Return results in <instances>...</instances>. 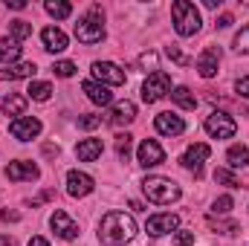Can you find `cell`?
<instances>
[{
	"instance_id": "19",
	"label": "cell",
	"mask_w": 249,
	"mask_h": 246,
	"mask_svg": "<svg viewBox=\"0 0 249 246\" xmlns=\"http://www.w3.org/2000/svg\"><path fill=\"white\" fill-rule=\"evenodd\" d=\"M41 41H44V50L47 53H64L67 50V35H64L58 26H47L44 32H41Z\"/></svg>"
},
{
	"instance_id": "11",
	"label": "cell",
	"mask_w": 249,
	"mask_h": 246,
	"mask_svg": "<svg viewBox=\"0 0 249 246\" xmlns=\"http://www.w3.org/2000/svg\"><path fill=\"white\" fill-rule=\"evenodd\" d=\"M93 78L99 81V84H113V87H119V84H124V70L122 67H116V64L110 61H96L93 64Z\"/></svg>"
},
{
	"instance_id": "6",
	"label": "cell",
	"mask_w": 249,
	"mask_h": 246,
	"mask_svg": "<svg viewBox=\"0 0 249 246\" xmlns=\"http://www.w3.org/2000/svg\"><path fill=\"white\" fill-rule=\"evenodd\" d=\"M75 38H78L81 44H99V41L105 38V23L90 12L87 18H78V23H75Z\"/></svg>"
},
{
	"instance_id": "30",
	"label": "cell",
	"mask_w": 249,
	"mask_h": 246,
	"mask_svg": "<svg viewBox=\"0 0 249 246\" xmlns=\"http://www.w3.org/2000/svg\"><path fill=\"white\" fill-rule=\"evenodd\" d=\"M232 206H235V200H232L229 194H223V197H217V200L212 203V214H229Z\"/></svg>"
},
{
	"instance_id": "24",
	"label": "cell",
	"mask_w": 249,
	"mask_h": 246,
	"mask_svg": "<svg viewBox=\"0 0 249 246\" xmlns=\"http://www.w3.org/2000/svg\"><path fill=\"white\" fill-rule=\"evenodd\" d=\"M171 102H174L177 107H183V110H194V107H197V96H194L188 87H174V90H171Z\"/></svg>"
},
{
	"instance_id": "34",
	"label": "cell",
	"mask_w": 249,
	"mask_h": 246,
	"mask_svg": "<svg viewBox=\"0 0 249 246\" xmlns=\"http://www.w3.org/2000/svg\"><path fill=\"white\" fill-rule=\"evenodd\" d=\"M99 124H102V116H93V113H87V116L78 119V127H84V130H96Z\"/></svg>"
},
{
	"instance_id": "25",
	"label": "cell",
	"mask_w": 249,
	"mask_h": 246,
	"mask_svg": "<svg viewBox=\"0 0 249 246\" xmlns=\"http://www.w3.org/2000/svg\"><path fill=\"white\" fill-rule=\"evenodd\" d=\"M26 93H29L26 99H32V102H50V96H53V84H50V81H32Z\"/></svg>"
},
{
	"instance_id": "41",
	"label": "cell",
	"mask_w": 249,
	"mask_h": 246,
	"mask_svg": "<svg viewBox=\"0 0 249 246\" xmlns=\"http://www.w3.org/2000/svg\"><path fill=\"white\" fill-rule=\"evenodd\" d=\"M20 214L18 211H0V220H18Z\"/></svg>"
},
{
	"instance_id": "10",
	"label": "cell",
	"mask_w": 249,
	"mask_h": 246,
	"mask_svg": "<svg viewBox=\"0 0 249 246\" xmlns=\"http://www.w3.org/2000/svg\"><path fill=\"white\" fill-rule=\"evenodd\" d=\"M9 133L18 139V142H32L38 133H41V122L35 116H18L9 122Z\"/></svg>"
},
{
	"instance_id": "12",
	"label": "cell",
	"mask_w": 249,
	"mask_h": 246,
	"mask_svg": "<svg viewBox=\"0 0 249 246\" xmlns=\"http://www.w3.org/2000/svg\"><path fill=\"white\" fill-rule=\"evenodd\" d=\"M93 188H96V183H93L90 174H84V171H70L67 174V194L70 197H87Z\"/></svg>"
},
{
	"instance_id": "35",
	"label": "cell",
	"mask_w": 249,
	"mask_h": 246,
	"mask_svg": "<svg viewBox=\"0 0 249 246\" xmlns=\"http://www.w3.org/2000/svg\"><path fill=\"white\" fill-rule=\"evenodd\" d=\"M174 244H177V246H194V232H186V229H180V232L174 235Z\"/></svg>"
},
{
	"instance_id": "18",
	"label": "cell",
	"mask_w": 249,
	"mask_h": 246,
	"mask_svg": "<svg viewBox=\"0 0 249 246\" xmlns=\"http://www.w3.org/2000/svg\"><path fill=\"white\" fill-rule=\"evenodd\" d=\"M81 90H84V93H87V99H90L93 105H99V107L113 105V93H110L105 84H99V81H84V84H81Z\"/></svg>"
},
{
	"instance_id": "22",
	"label": "cell",
	"mask_w": 249,
	"mask_h": 246,
	"mask_svg": "<svg viewBox=\"0 0 249 246\" xmlns=\"http://www.w3.org/2000/svg\"><path fill=\"white\" fill-rule=\"evenodd\" d=\"M18 58H20V41H15V38H0V61L6 64V67H12Z\"/></svg>"
},
{
	"instance_id": "4",
	"label": "cell",
	"mask_w": 249,
	"mask_h": 246,
	"mask_svg": "<svg viewBox=\"0 0 249 246\" xmlns=\"http://www.w3.org/2000/svg\"><path fill=\"white\" fill-rule=\"evenodd\" d=\"M168 93H171V78H168V72H162V70L151 72V75L145 78V84H142V102H145V105H154V102L165 99Z\"/></svg>"
},
{
	"instance_id": "33",
	"label": "cell",
	"mask_w": 249,
	"mask_h": 246,
	"mask_svg": "<svg viewBox=\"0 0 249 246\" xmlns=\"http://www.w3.org/2000/svg\"><path fill=\"white\" fill-rule=\"evenodd\" d=\"M130 139H133L130 133H119V136H116V154H119L122 159H127V154H130Z\"/></svg>"
},
{
	"instance_id": "31",
	"label": "cell",
	"mask_w": 249,
	"mask_h": 246,
	"mask_svg": "<svg viewBox=\"0 0 249 246\" xmlns=\"http://www.w3.org/2000/svg\"><path fill=\"white\" fill-rule=\"evenodd\" d=\"M214 183H223V185H229V188H241V180L232 171H226V168H217L214 171Z\"/></svg>"
},
{
	"instance_id": "15",
	"label": "cell",
	"mask_w": 249,
	"mask_h": 246,
	"mask_svg": "<svg viewBox=\"0 0 249 246\" xmlns=\"http://www.w3.org/2000/svg\"><path fill=\"white\" fill-rule=\"evenodd\" d=\"M217 64H220V50L217 47H206L203 55L197 58V72L203 78H214L217 75Z\"/></svg>"
},
{
	"instance_id": "20",
	"label": "cell",
	"mask_w": 249,
	"mask_h": 246,
	"mask_svg": "<svg viewBox=\"0 0 249 246\" xmlns=\"http://www.w3.org/2000/svg\"><path fill=\"white\" fill-rule=\"evenodd\" d=\"M102 151H105L102 139H84V142H78V148H75V157H78L81 162H96V159L102 157Z\"/></svg>"
},
{
	"instance_id": "8",
	"label": "cell",
	"mask_w": 249,
	"mask_h": 246,
	"mask_svg": "<svg viewBox=\"0 0 249 246\" xmlns=\"http://www.w3.org/2000/svg\"><path fill=\"white\" fill-rule=\"evenodd\" d=\"M177 226H180V217L171 214V211H162V214H151V217H148L145 232H148L151 238H162V235H168V232H177Z\"/></svg>"
},
{
	"instance_id": "43",
	"label": "cell",
	"mask_w": 249,
	"mask_h": 246,
	"mask_svg": "<svg viewBox=\"0 0 249 246\" xmlns=\"http://www.w3.org/2000/svg\"><path fill=\"white\" fill-rule=\"evenodd\" d=\"M0 246H12V238H6V235H0Z\"/></svg>"
},
{
	"instance_id": "9",
	"label": "cell",
	"mask_w": 249,
	"mask_h": 246,
	"mask_svg": "<svg viewBox=\"0 0 249 246\" xmlns=\"http://www.w3.org/2000/svg\"><path fill=\"white\" fill-rule=\"evenodd\" d=\"M212 157V148L206 145V142H194V145H188L186 154L180 157V162H183V168L188 171H194L197 177H200V171H203V162Z\"/></svg>"
},
{
	"instance_id": "3",
	"label": "cell",
	"mask_w": 249,
	"mask_h": 246,
	"mask_svg": "<svg viewBox=\"0 0 249 246\" xmlns=\"http://www.w3.org/2000/svg\"><path fill=\"white\" fill-rule=\"evenodd\" d=\"M142 191L157 206H168V203L180 200V194H183L180 185L174 183V180H168V177H145L142 180Z\"/></svg>"
},
{
	"instance_id": "29",
	"label": "cell",
	"mask_w": 249,
	"mask_h": 246,
	"mask_svg": "<svg viewBox=\"0 0 249 246\" xmlns=\"http://www.w3.org/2000/svg\"><path fill=\"white\" fill-rule=\"evenodd\" d=\"M9 29H12V38H15V41H23V38H29V35H32V26H29L26 20H12V26H9Z\"/></svg>"
},
{
	"instance_id": "32",
	"label": "cell",
	"mask_w": 249,
	"mask_h": 246,
	"mask_svg": "<svg viewBox=\"0 0 249 246\" xmlns=\"http://www.w3.org/2000/svg\"><path fill=\"white\" fill-rule=\"evenodd\" d=\"M53 72H55L58 78H72V75H75V64L72 61H55L53 64Z\"/></svg>"
},
{
	"instance_id": "37",
	"label": "cell",
	"mask_w": 249,
	"mask_h": 246,
	"mask_svg": "<svg viewBox=\"0 0 249 246\" xmlns=\"http://www.w3.org/2000/svg\"><path fill=\"white\" fill-rule=\"evenodd\" d=\"M139 67H145V70H148V67L157 70V53H142V55H139Z\"/></svg>"
},
{
	"instance_id": "39",
	"label": "cell",
	"mask_w": 249,
	"mask_h": 246,
	"mask_svg": "<svg viewBox=\"0 0 249 246\" xmlns=\"http://www.w3.org/2000/svg\"><path fill=\"white\" fill-rule=\"evenodd\" d=\"M232 23H235V20H232V15H220V18H217V26H220V29H229Z\"/></svg>"
},
{
	"instance_id": "21",
	"label": "cell",
	"mask_w": 249,
	"mask_h": 246,
	"mask_svg": "<svg viewBox=\"0 0 249 246\" xmlns=\"http://www.w3.org/2000/svg\"><path fill=\"white\" fill-rule=\"evenodd\" d=\"M35 75V64L23 61V64H12L6 70H0V81H18V78H32Z\"/></svg>"
},
{
	"instance_id": "5",
	"label": "cell",
	"mask_w": 249,
	"mask_h": 246,
	"mask_svg": "<svg viewBox=\"0 0 249 246\" xmlns=\"http://www.w3.org/2000/svg\"><path fill=\"white\" fill-rule=\"evenodd\" d=\"M206 133L212 136V139H232L235 136V130H238V122L229 116V113H220V110H214V113H209L206 116Z\"/></svg>"
},
{
	"instance_id": "28",
	"label": "cell",
	"mask_w": 249,
	"mask_h": 246,
	"mask_svg": "<svg viewBox=\"0 0 249 246\" xmlns=\"http://www.w3.org/2000/svg\"><path fill=\"white\" fill-rule=\"evenodd\" d=\"M235 53L238 55H249V23L235 35Z\"/></svg>"
},
{
	"instance_id": "23",
	"label": "cell",
	"mask_w": 249,
	"mask_h": 246,
	"mask_svg": "<svg viewBox=\"0 0 249 246\" xmlns=\"http://www.w3.org/2000/svg\"><path fill=\"white\" fill-rule=\"evenodd\" d=\"M0 107H3V113H9V116H23V110H26V96H15V93H9L3 102H0Z\"/></svg>"
},
{
	"instance_id": "2",
	"label": "cell",
	"mask_w": 249,
	"mask_h": 246,
	"mask_svg": "<svg viewBox=\"0 0 249 246\" xmlns=\"http://www.w3.org/2000/svg\"><path fill=\"white\" fill-rule=\"evenodd\" d=\"M171 18H174V29H177L180 38H191V35H197L200 26H203L197 6L188 3V0H174V3H171Z\"/></svg>"
},
{
	"instance_id": "1",
	"label": "cell",
	"mask_w": 249,
	"mask_h": 246,
	"mask_svg": "<svg viewBox=\"0 0 249 246\" xmlns=\"http://www.w3.org/2000/svg\"><path fill=\"white\" fill-rule=\"evenodd\" d=\"M136 238V220L124 211H107L99 223L102 246H124Z\"/></svg>"
},
{
	"instance_id": "26",
	"label": "cell",
	"mask_w": 249,
	"mask_h": 246,
	"mask_svg": "<svg viewBox=\"0 0 249 246\" xmlns=\"http://www.w3.org/2000/svg\"><path fill=\"white\" fill-rule=\"evenodd\" d=\"M226 159H229L232 168H247L249 165V148L247 145H232L229 154H226Z\"/></svg>"
},
{
	"instance_id": "40",
	"label": "cell",
	"mask_w": 249,
	"mask_h": 246,
	"mask_svg": "<svg viewBox=\"0 0 249 246\" xmlns=\"http://www.w3.org/2000/svg\"><path fill=\"white\" fill-rule=\"evenodd\" d=\"M9 9H26V0H6Z\"/></svg>"
},
{
	"instance_id": "42",
	"label": "cell",
	"mask_w": 249,
	"mask_h": 246,
	"mask_svg": "<svg viewBox=\"0 0 249 246\" xmlns=\"http://www.w3.org/2000/svg\"><path fill=\"white\" fill-rule=\"evenodd\" d=\"M29 246H50V241H47V238H32Z\"/></svg>"
},
{
	"instance_id": "38",
	"label": "cell",
	"mask_w": 249,
	"mask_h": 246,
	"mask_svg": "<svg viewBox=\"0 0 249 246\" xmlns=\"http://www.w3.org/2000/svg\"><path fill=\"white\" fill-rule=\"evenodd\" d=\"M235 90H238L244 99H249V75H247V78H238V81H235Z\"/></svg>"
},
{
	"instance_id": "14",
	"label": "cell",
	"mask_w": 249,
	"mask_h": 246,
	"mask_svg": "<svg viewBox=\"0 0 249 246\" xmlns=\"http://www.w3.org/2000/svg\"><path fill=\"white\" fill-rule=\"evenodd\" d=\"M50 226H53V232H55L61 241H75V238H78V226L70 220L67 211H55V214L50 217Z\"/></svg>"
},
{
	"instance_id": "7",
	"label": "cell",
	"mask_w": 249,
	"mask_h": 246,
	"mask_svg": "<svg viewBox=\"0 0 249 246\" xmlns=\"http://www.w3.org/2000/svg\"><path fill=\"white\" fill-rule=\"evenodd\" d=\"M136 162H139L142 168H157V165H162V162H165L162 145H160L157 139H145V142L136 148Z\"/></svg>"
},
{
	"instance_id": "13",
	"label": "cell",
	"mask_w": 249,
	"mask_h": 246,
	"mask_svg": "<svg viewBox=\"0 0 249 246\" xmlns=\"http://www.w3.org/2000/svg\"><path fill=\"white\" fill-rule=\"evenodd\" d=\"M9 180H15V183H20V180H38L41 177V171H38V165L35 162H26V159H18V162H9L6 165V171H3Z\"/></svg>"
},
{
	"instance_id": "17",
	"label": "cell",
	"mask_w": 249,
	"mask_h": 246,
	"mask_svg": "<svg viewBox=\"0 0 249 246\" xmlns=\"http://www.w3.org/2000/svg\"><path fill=\"white\" fill-rule=\"evenodd\" d=\"M154 127H157L162 136H180V133L186 130V122H183L177 113H160V116L154 119Z\"/></svg>"
},
{
	"instance_id": "36",
	"label": "cell",
	"mask_w": 249,
	"mask_h": 246,
	"mask_svg": "<svg viewBox=\"0 0 249 246\" xmlns=\"http://www.w3.org/2000/svg\"><path fill=\"white\" fill-rule=\"evenodd\" d=\"M165 55H168L171 61H177V64H188V58L183 55V53H180V47H177V44H171V47L165 50Z\"/></svg>"
},
{
	"instance_id": "27",
	"label": "cell",
	"mask_w": 249,
	"mask_h": 246,
	"mask_svg": "<svg viewBox=\"0 0 249 246\" xmlns=\"http://www.w3.org/2000/svg\"><path fill=\"white\" fill-rule=\"evenodd\" d=\"M44 9H47L55 20H64V18H70V15H72V6H70L67 0H47V3H44Z\"/></svg>"
},
{
	"instance_id": "16",
	"label": "cell",
	"mask_w": 249,
	"mask_h": 246,
	"mask_svg": "<svg viewBox=\"0 0 249 246\" xmlns=\"http://www.w3.org/2000/svg\"><path fill=\"white\" fill-rule=\"evenodd\" d=\"M136 119V105L133 102H116L113 107H110V116H107V122L113 124V127H122V124H130Z\"/></svg>"
}]
</instances>
